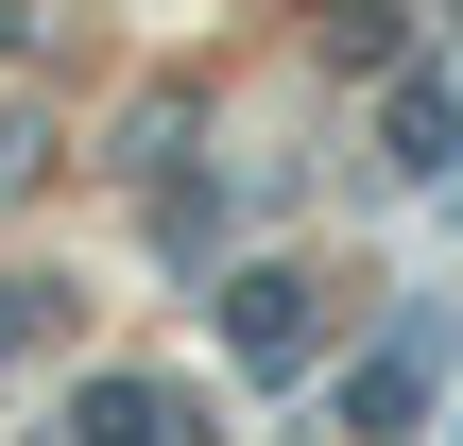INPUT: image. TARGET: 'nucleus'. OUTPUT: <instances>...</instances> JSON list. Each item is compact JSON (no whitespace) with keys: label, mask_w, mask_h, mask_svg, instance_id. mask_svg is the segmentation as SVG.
<instances>
[{"label":"nucleus","mask_w":463,"mask_h":446,"mask_svg":"<svg viewBox=\"0 0 463 446\" xmlns=\"http://www.w3.org/2000/svg\"><path fill=\"white\" fill-rule=\"evenodd\" d=\"M69 430H103V446H137V430H172V395H155V378H86V395H69Z\"/></svg>","instance_id":"nucleus-4"},{"label":"nucleus","mask_w":463,"mask_h":446,"mask_svg":"<svg viewBox=\"0 0 463 446\" xmlns=\"http://www.w3.org/2000/svg\"><path fill=\"white\" fill-rule=\"evenodd\" d=\"M0 34H34V17H17V0H0Z\"/></svg>","instance_id":"nucleus-6"},{"label":"nucleus","mask_w":463,"mask_h":446,"mask_svg":"<svg viewBox=\"0 0 463 446\" xmlns=\"http://www.w3.org/2000/svg\"><path fill=\"white\" fill-rule=\"evenodd\" d=\"M395 172H463V86H395Z\"/></svg>","instance_id":"nucleus-3"},{"label":"nucleus","mask_w":463,"mask_h":446,"mask_svg":"<svg viewBox=\"0 0 463 446\" xmlns=\"http://www.w3.org/2000/svg\"><path fill=\"white\" fill-rule=\"evenodd\" d=\"M155 241H172V258H206V241H223V189H206V172H172V189H155Z\"/></svg>","instance_id":"nucleus-5"},{"label":"nucleus","mask_w":463,"mask_h":446,"mask_svg":"<svg viewBox=\"0 0 463 446\" xmlns=\"http://www.w3.org/2000/svg\"><path fill=\"white\" fill-rule=\"evenodd\" d=\"M412 413H430V327H395L378 361L326 378V430H412Z\"/></svg>","instance_id":"nucleus-2"},{"label":"nucleus","mask_w":463,"mask_h":446,"mask_svg":"<svg viewBox=\"0 0 463 446\" xmlns=\"http://www.w3.org/2000/svg\"><path fill=\"white\" fill-rule=\"evenodd\" d=\"M309 344H326V275H292V258L223 275V361L241 378H309Z\"/></svg>","instance_id":"nucleus-1"}]
</instances>
